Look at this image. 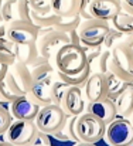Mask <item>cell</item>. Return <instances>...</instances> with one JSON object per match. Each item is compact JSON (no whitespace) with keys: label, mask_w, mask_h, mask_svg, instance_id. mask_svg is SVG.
Returning <instances> with one entry per match:
<instances>
[{"label":"cell","mask_w":133,"mask_h":146,"mask_svg":"<svg viewBox=\"0 0 133 146\" xmlns=\"http://www.w3.org/2000/svg\"><path fill=\"white\" fill-rule=\"evenodd\" d=\"M52 62L57 72L60 74L71 75L82 72L88 67L87 48L81 44L67 43L55 52Z\"/></svg>","instance_id":"6da1fadb"},{"label":"cell","mask_w":133,"mask_h":146,"mask_svg":"<svg viewBox=\"0 0 133 146\" xmlns=\"http://www.w3.org/2000/svg\"><path fill=\"white\" fill-rule=\"evenodd\" d=\"M112 58L108 71H112L119 78L133 82V47L120 41L112 48Z\"/></svg>","instance_id":"7a4b0ae2"},{"label":"cell","mask_w":133,"mask_h":146,"mask_svg":"<svg viewBox=\"0 0 133 146\" xmlns=\"http://www.w3.org/2000/svg\"><path fill=\"white\" fill-rule=\"evenodd\" d=\"M109 21L101 20L91 17L87 20H82V23L78 27V34H79V41L81 46L85 48H92V47H99L103 44L105 36L111 30Z\"/></svg>","instance_id":"3957f363"},{"label":"cell","mask_w":133,"mask_h":146,"mask_svg":"<svg viewBox=\"0 0 133 146\" xmlns=\"http://www.w3.org/2000/svg\"><path fill=\"white\" fill-rule=\"evenodd\" d=\"M38 133V128L34 121L14 119L7 131L3 133V141L13 146H30L34 143Z\"/></svg>","instance_id":"277c9868"},{"label":"cell","mask_w":133,"mask_h":146,"mask_svg":"<svg viewBox=\"0 0 133 146\" xmlns=\"http://www.w3.org/2000/svg\"><path fill=\"white\" fill-rule=\"evenodd\" d=\"M103 141L108 146H133V123L130 119L116 116L106 125Z\"/></svg>","instance_id":"5b68a950"},{"label":"cell","mask_w":133,"mask_h":146,"mask_svg":"<svg viewBox=\"0 0 133 146\" xmlns=\"http://www.w3.org/2000/svg\"><path fill=\"white\" fill-rule=\"evenodd\" d=\"M75 128H77V135L79 141L96 143L101 139H103L106 123L101 121L98 116H95L93 113H89L85 111L81 115H78Z\"/></svg>","instance_id":"8992f818"},{"label":"cell","mask_w":133,"mask_h":146,"mask_svg":"<svg viewBox=\"0 0 133 146\" xmlns=\"http://www.w3.org/2000/svg\"><path fill=\"white\" fill-rule=\"evenodd\" d=\"M67 118H68V115L64 112L61 105L48 104V105H44L40 108L34 122H36L38 131L51 135L64 126Z\"/></svg>","instance_id":"52a82bcc"},{"label":"cell","mask_w":133,"mask_h":146,"mask_svg":"<svg viewBox=\"0 0 133 146\" xmlns=\"http://www.w3.org/2000/svg\"><path fill=\"white\" fill-rule=\"evenodd\" d=\"M4 81L16 95H26L30 92L33 85L31 68L26 64L16 61L14 64L9 65V70L4 75Z\"/></svg>","instance_id":"ba28073f"},{"label":"cell","mask_w":133,"mask_h":146,"mask_svg":"<svg viewBox=\"0 0 133 146\" xmlns=\"http://www.w3.org/2000/svg\"><path fill=\"white\" fill-rule=\"evenodd\" d=\"M67 43H69V37H68L67 33H64L61 30H57V29H40V31H38V38H37L38 52H40L41 57L50 60L51 62L54 60L55 52Z\"/></svg>","instance_id":"9c48e42d"},{"label":"cell","mask_w":133,"mask_h":146,"mask_svg":"<svg viewBox=\"0 0 133 146\" xmlns=\"http://www.w3.org/2000/svg\"><path fill=\"white\" fill-rule=\"evenodd\" d=\"M40 27L31 20L14 19L6 24V37L14 44H28L38 38Z\"/></svg>","instance_id":"30bf717a"},{"label":"cell","mask_w":133,"mask_h":146,"mask_svg":"<svg viewBox=\"0 0 133 146\" xmlns=\"http://www.w3.org/2000/svg\"><path fill=\"white\" fill-rule=\"evenodd\" d=\"M120 9V0H89L87 7L81 11V16L85 20L95 17L105 21H111Z\"/></svg>","instance_id":"8fae6325"},{"label":"cell","mask_w":133,"mask_h":146,"mask_svg":"<svg viewBox=\"0 0 133 146\" xmlns=\"http://www.w3.org/2000/svg\"><path fill=\"white\" fill-rule=\"evenodd\" d=\"M87 99L84 97L82 87L78 85H68L67 91L64 92V97L61 101V108L68 116H78L82 112H85Z\"/></svg>","instance_id":"7c38bea8"},{"label":"cell","mask_w":133,"mask_h":146,"mask_svg":"<svg viewBox=\"0 0 133 146\" xmlns=\"http://www.w3.org/2000/svg\"><path fill=\"white\" fill-rule=\"evenodd\" d=\"M41 105L37 104L30 94L26 95H19L11 105H10V112L14 119H27V121H34Z\"/></svg>","instance_id":"4fadbf2b"},{"label":"cell","mask_w":133,"mask_h":146,"mask_svg":"<svg viewBox=\"0 0 133 146\" xmlns=\"http://www.w3.org/2000/svg\"><path fill=\"white\" fill-rule=\"evenodd\" d=\"M84 97L87 102L98 101L108 97V81L105 74L99 71H92L89 74L88 80L84 85Z\"/></svg>","instance_id":"5bb4252c"},{"label":"cell","mask_w":133,"mask_h":146,"mask_svg":"<svg viewBox=\"0 0 133 146\" xmlns=\"http://www.w3.org/2000/svg\"><path fill=\"white\" fill-rule=\"evenodd\" d=\"M85 111L89 113H93L95 116H98L101 121H103L106 125L109 122H112L118 113H116V106H115V101L111 98L105 97L98 101H92L87 102L85 105Z\"/></svg>","instance_id":"9a60e30c"},{"label":"cell","mask_w":133,"mask_h":146,"mask_svg":"<svg viewBox=\"0 0 133 146\" xmlns=\"http://www.w3.org/2000/svg\"><path fill=\"white\" fill-rule=\"evenodd\" d=\"M85 7V0H51V11L61 17L78 16Z\"/></svg>","instance_id":"2e32d148"},{"label":"cell","mask_w":133,"mask_h":146,"mask_svg":"<svg viewBox=\"0 0 133 146\" xmlns=\"http://www.w3.org/2000/svg\"><path fill=\"white\" fill-rule=\"evenodd\" d=\"M116 113L120 118L130 119L133 115V82L129 84L115 99Z\"/></svg>","instance_id":"e0dca14e"},{"label":"cell","mask_w":133,"mask_h":146,"mask_svg":"<svg viewBox=\"0 0 133 146\" xmlns=\"http://www.w3.org/2000/svg\"><path fill=\"white\" fill-rule=\"evenodd\" d=\"M14 52H16V61L26 64L28 67L33 65L40 57L37 41L28 43V44H16Z\"/></svg>","instance_id":"ac0fdd59"},{"label":"cell","mask_w":133,"mask_h":146,"mask_svg":"<svg viewBox=\"0 0 133 146\" xmlns=\"http://www.w3.org/2000/svg\"><path fill=\"white\" fill-rule=\"evenodd\" d=\"M30 97L33 98L37 104L41 106L52 104L51 102V84L44 81H33L31 90H30Z\"/></svg>","instance_id":"d6986e66"},{"label":"cell","mask_w":133,"mask_h":146,"mask_svg":"<svg viewBox=\"0 0 133 146\" xmlns=\"http://www.w3.org/2000/svg\"><path fill=\"white\" fill-rule=\"evenodd\" d=\"M111 21H112V27L116 29L118 31L123 34L133 33V14L126 11L125 9H120Z\"/></svg>","instance_id":"ffe728a7"},{"label":"cell","mask_w":133,"mask_h":146,"mask_svg":"<svg viewBox=\"0 0 133 146\" xmlns=\"http://www.w3.org/2000/svg\"><path fill=\"white\" fill-rule=\"evenodd\" d=\"M105 77H106V81H108V98L111 99H116V97L132 82H128L122 78H119L116 74H113L112 71H106L105 72Z\"/></svg>","instance_id":"44dd1931"},{"label":"cell","mask_w":133,"mask_h":146,"mask_svg":"<svg viewBox=\"0 0 133 146\" xmlns=\"http://www.w3.org/2000/svg\"><path fill=\"white\" fill-rule=\"evenodd\" d=\"M16 44L11 43L7 37H0V62L11 65L16 62Z\"/></svg>","instance_id":"7402d4cb"},{"label":"cell","mask_w":133,"mask_h":146,"mask_svg":"<svg viewBox=\"0 0 133 146\" xmlns=\"http://www.w3.org/2000/svg\"><path fill=\"white\" fill-rule=\"evenodd\" d=\"M61 16L55 13H47V14H38V13H31V21L37 24L40 29H55Z\"/></svg>","instance_id":"603a6c76"},{"label":"cell","mask_w":133,"mask_h":146,"mask_svg":"<svg viewBox=\"0 0 133 146\" xmlns=\"http://www.w3.org/2000/svg\"><path fill=\"white\" fill-rule=\"evenodd\" d=\"M91 72H92V70H91V65L88 64V67H87L82 72L71 74V75H65V74H60V72H57V75H58L64 82H67L68 85H78V87H84Z\"/></svg>","instance_id":"cb8c5ba5"},{"label":"cell","mask_w":133,"mask_h":146,"mask_svg":"<svg viewBox=\"0 0 133 146\" xmlns=\"http://www.w3.org/2000/svg\"><path fill=\"white\" fill-rule=\"evenodd\" d=\"M67 88H68V84L64 82L57 75V78L51 84V102L52 104H57V105H61V101H62L64 92L67 91Z\"/></svg>","instance_id":"d4e9b609"},{"label":"cell","mask_w":133,"mask_h":146,"mask_svg":"<svg viewBox=\"0 0 133 146\" xmlns=\"http://www.w3.org/2000/svg\"><path fill=\"white\" fill-rule=\"evenodd\" d=\"M81 23H82V16L81 14L71 16V17H61L55 29L67 33V31H71V30H77Z\"/></svg>","instance_id":"484cf974"},{"label":"cell","mask_w":133,"mask_h":146,"mask_svg":"<svg viewBox=\"0 0 133 146\" xmlns=\"http://www.w3.org/2000/svg\"><path fill=\"white\" fill-rule=\"evenodd\" d=\"M17 97H19V95H16V94L10 90V87L7 85V82L4 81V78L0 80V106H4V108H9V109H10L11 102Z\"/></svg>","instance_id":"4316f807"},{"label":"cell","mask_w":133,"mask_h":146,"mask_svg":"<svg viewBox=\"0 0 133 146\" xmlns=\"http://www.w3.org/2000/svg\"><path fill=\"white\" fill-rule=\"evenodd\" d=\"M17 17V7H16V1L11 0H3L1 4V20L7 24L10 21H13Z\"/></svg>","instance_id":"83f0119b"},{"label":"cell","mask_w":133,"mask_h":146,"mask_svg":"<svg viewBox=\"0 0 133 146\" xmlns=\"http://www.w3.org/2000/svg\"><path fill=\"white\" fill-rule=\"evenodd\" d=\"M123 38H125V34H123V33H120V31H118L116 29L111 27V30H109L108 34L105 36V40H103L102 47L105 50H111L113 46H116L118 43L123 41Z\"/></svg>","instance_id":"f1b7e54d"},{"label":"cell","mask_w":133,"mask_h":146,"mask_svg":"<svg viewBox=\"0 0 133 146\" xmlns=\"http://www.w3.org/2000/svg\"><path fill=\"white\" fill-rule=\"evenodd\" d=\"M16 7H17V17L23 20H31V4L30 0H16Z\"/></svg>","instance_id":"f546056e"},{"label":"cell","mask_w":133,"mask_h":146,"mask_svg":"<svg viewBox=\"0 0 133 146\" xmlns=\"http://www.w3.org/2000/svg\"><path fill=\"white\" fill-rule=\"evenodd\" d=\"M77 118H78V116H75V115L68 116V118H67V121H65V123H64V126H62V128L65 129L67 135L69 136V141H71L72 143L79 142V138H78V135H77V128H75Z\"/></svg>","instance_id":"4dcf8cb0"},{"label":"cell","mask_w":133,"mask_h":146,"mask_svg":"<svg viewBox=\"0 0 133 146\" xmlns=\"http://www.w3.org/2000/svg\"><path fill=\"white\" fill-rule=\"evenodd\" d=\"M14 121L11 112L9 108L0 106V135L3 136V133L7 131V128L10 126V123Z\"/></svg>","instance_id":"1f68e13d"},{"label":"cell","mask_w":133,"mask_h":146,"mask_svg":"<svg viewBox=\"0 0 133 146\" xmlns=\"http://www.w3.org/2000/svg\"><path fill=\"white\" fill-rule=\"evenodd\" d=\"M30 4L34 13L38 14L51 13V0H30Z\"/></svg>","instance_id":"d6a6232c"},{"label":"cell","mask_w":133,"mask_h":146,"mask_svg":"<svg viewBox=\"0 0 133 146\" xmlns=\"http://www.w3.org/2000/svg\"><path fill=\"white\" fill-rule=\"evenodd\" d=\"M34 143H36V145H41V146L52 145V143H51V136H50L48 133L41 132V131H38V133H37V138H36Z\"/></svg>","instance_id":"836d02e7"},{"label":"cell","mask_w":133,"mask_h":146,"mask_svg":"<svg viewBox=\"0 0 133 146\" xmlns=\"http://www.w3.org/2000/svg\"><path fill=\"white\" fill-rule=\"evenodd\" d=\"M120 4H122V9L133 14V0H120Z\"/></svg>","instance_id":"e575fe53"},{"label":"cell","mask_w":133,"mask_h":146,"mask_svg":"<svg viewBox=\"0 0 133 146\" xmlns=\"http://www.w3.org/2000/svg\"><path fill=\"white\" fill-rule=\"evenodd\" d=\"M123 43H126V44H129L130 47H133V33H129V34H125Z\"/></svg>","instance_id":"d590c367"},{"label":"cell","mask_w":133,"mask_h":146,"mask_svg":"<svg viewBox=\"0 0 133 146\" xmlns=\"http://www.w3.org/2000/svg\"><path fill=\"white\" fill-rule=\"evenodd\" d=\"M7 70H9V65H6V64H1V62H0V80H3V78H4V75H6Z\"/></svg>","instance_id":"8d00e7d4"},{"label":"cell","mask_w":133,"mask_h":146,"mask_svg":"<svg viewBox=\"0 0 133 146\" xmlns=\"http://www.w3.org/2000/svg\"><path fill=\"white\" fill-rule=\"evenodd\" d=\"M0 37H6V23L0 20Z\"/></svg>","instance_id":"74e56055"},{"label":"cell","mask_w":133,"mask_h":146,"mask_svg":"<svg viewBox=\"0 0 133 146\" xmlns=\"http://www.w3.org/2000/svg\"><path fill=\"white\" fill-rule=\"evenodd\" d=\"M72 146H96V145L95 143H91V142H82V141H79V142L74 143Z\"/></svg>","instance_id":"f35d334b"},{"label":"cell","mask_w":133,"mask_h":146,"mask_svg":"<svg viewBox=\"0 0 133 146\" xmlns=\"http://www.w3.org/2000/svg\"><path fill=\"white\" fill-rule=\"evenodd\" d=\"M0 146H13V145L9 143V142H6V141H0Z\"/></svg>","instance_id":"ab89813d"},{"label":"cell","mask_w":133,"mask_h":146,"mask_svg":"<svg viewBox=\"0 0 133 146\" xmlns=\"http://www.w3.org/2000/svg\"><path fill=\"white\" fill-rule=\"evenodd\" d=\"M1 4H3V0H0V20H1Z\"/></svg>","instance_id":"60d3db41"},{"label":"cell","mask_w":133,"mask_h":146,"mask_svg":"<svg viewBox=\"0 0 133 146\" xmlns=\"http://www.w3.org/2000/svg\"><path fill=\"white\" fill-rule=\"evenodd\" d=\"M130 122H132V123H133V115H132V116H130Z\"/></svg>","instance_id":"b9f144b4"},{"label":"cell","mask_w":133,"mask_h":146,"mask_svg":"<svg viewBox=\"0 0 133 146\" xmlns=\"http://www.w3.org/2000/svg\"><path fill=\"white\" fill-rule=\"evenodd\" d=\"M30 146H41V145H36V143H33V145H30Z\"/></svg>","instance_id":"7bdbcfd3"},{"label":"cell","mask_w":133,"mask_h":146,"mask_svg":"<svg viewBox=\"0 0 133 146\" xmlns=\"http://www.w3.org/2000/svg\"><path fill=\"white\" fill-rule=\"evenodd\" d=\"M11 1H16V0H11Z\"/></svg>","instance_id":"ee69618b"},{"label":"cell","mask_w":133,"mask_h":146,"mask_svg":"<svg viewBox=\"0 0 133 146\" xmlns=\"http://www.w3.org/2000/svg\"><path fill=\"white\" fill-rule=\"evenodd\" d=\"M50 146H54V145H50Z\"/></svg>","instance_id":"f6af8a7d"}]
</instances>
